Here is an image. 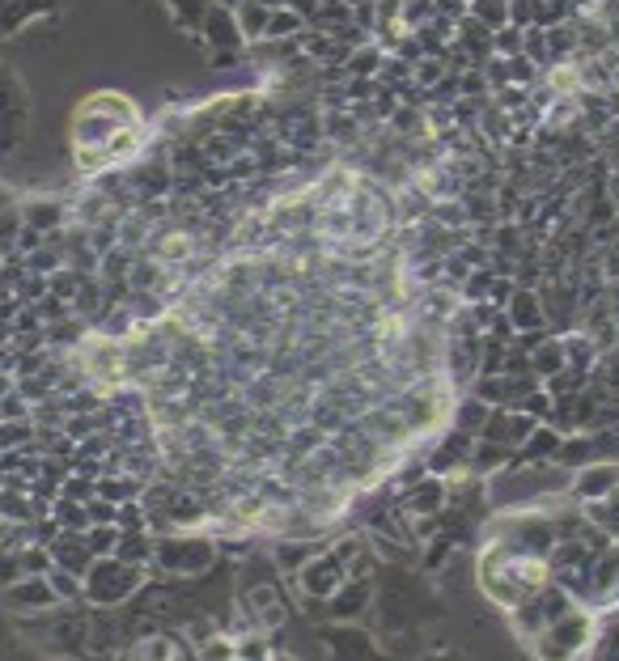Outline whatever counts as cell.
Segmentation results:
<instances>
[{
  "instance_id": "cell-1",
  "label": "cell",
  "mask_w": 619,
  "mask_h": 661,
  "mask_svg": "<svg viewBox=\"0 0 619 661\" xmlns=\"http://www.w3.org/2000/svg\"><path fill=\"white\" fill-rule=\"evenodd\" d=\"M140 132V115L136 106L123 98V94H98L90 98L77 111L73 123V140H77V162L85 170H98V166H111L123 162L132 149H136V136Z\"/></svg>"
},
{
  "instance_id": "cell-2",
  "label": "cell",
  "mask_w": 619,
  "mask_h": 661,
  "mask_svg": "<svg viewBox=\"0 0 619 661\" xmlns=\"http://www.w3.org/2000/svg\"><path fill=\"white\" fill-rule=\"evenodd\" d=\"M140 581H145L140 564H128L119 556H94V564L85 568V598L98 606H119L136 594Z\"/></svg>"
},
{
  "instance_id": "cell-3",
  "label": "cell",
  "mask_w": 619,
  "mask_h": 661,
  "mask_svg": "<svg viewBox=\"0 0 619 661\" xmlns=\"http://www.w3.org/2000/svg\"><path fill=\"white\" fill-rule=\"evenodd\" d=\"M153 560L166 577H200L217 560L212 539H162L153 547Z\"/></svg>"
},
{
  "instance_id": "cell-4",
  "label": "cell",
  "mask_w": 619,
  "mask_h": 661,
  "mask_svg": "<svg viewBox=\"0 0 619 661\" xmlns=\"http://www.w3.org/2000/svg\"><path fill=\"white\" fill-rule=\"evenodd\" d=\"M5 602H9V606H17V611L34 615V611H51V606H60V594H56V589H51L47 573H43V577L26 573V577H17V581H9V585H5Z\"/></svg>"
},
{
  "instance_id": "cell-5",
  "label": "cell",
  "mask_w": 619,
  "mask_h": 661,
  "mask_svg": "<svg viewBox=\"0 0 619 661\" xmlns=\"http://www.w3.org/2000/svg\"><path fill=\"white\" fill-rule=\"evenodd\" d=\"M327 602H331V615H335V619H357V615L365 611V602H369V581H365L361 573L348 577Z\"/></svg>"
},
{
  "instance_id": "cell-6",
  "label": "cell",
  "mask_w": 619,
  "mask_h": 661,
  "mask_svg": "<svg viewBox=\"0 0 619 661\" xmlns=\"http://www.w3.org/2000/svg\"><path fill=\"white\" fill-rule=\"evenodd\" d=\"M446 509V479H420V484L403 500V513H437Z\"/></svg>"
},
{
  "instance_id": "cell-7",
  "label": "cell",
  "mask_w": 619,
  "mask_h": 661,
  "mask_svg": "<svg viewBox=\"0 0 619 661\" xmlns=\"http://www.w3.org/2000/svg\"><path fill=\"white\" fill-rule=\"evenodd\" d=\"M505 318L514 323V331H539L543 327V310H539V297L530 289H518L514 297H509L505 306Z\"/></svg>"
},
{
  "instance_id": "cell-8",
  "label": "cell",
  "mask_w": 619,
  "mask_h": 661,
  "mask_svg": "<svg viewBox=\"0 0 619 661\" xmlns=\"http://www.w3.org/2000/svg\"><path fill=\"white\" fill-rule=\"evenodd\" d=\"M615 484H619V467H611V462H598V467H590L586 475L577 479V496L581 500H598V496H607Z\"/></svg>"
},
{
  "instance_id": "cell-9",
  "label": "cell",
  "mask_w": 619,
  "mask_h": 661,
  "mask_svg": "<svg viewBox=\"0 0 619 661\" xmlns=\"http://www.w3.org/2000/svg\"><path fill=\"white\" fill-rule=\"evenodd\" d=\"M569 365V352H564V339H543V344L530 352V373H543V378H552Z\"/></svg>"
},
{
  "instance_id": "cell-10",
  "label": "cell",
  "mask_w": 619,
  "mask_h": 661,
  "mask_svg": "<svg viewBox=\"0 0 619 661\" xmlns=\"http://www.w3.org/2000/svg\"><path fill=\"white\" fill-rule=\"evenodd\" d=\"M471 454V433H463V428H458V433L450 437V441H441L437 445V454H433V471L441 475V471H450L454 462H463Z\"/></svg>"
},
{
  "instance_id": "cell-11",
  "label": "cell",
  "mask_w": 619,
  "mask_h": 661,
  "mask_svg": "<svg viewBox=\"0 0 619 661\" xmlns=\"http://www.w3.org/2000/svg\"><path fill=\"white\" fill-rule=\"evenodd\" d=\"M115 556L119 560H128V564H145L149 556H153V547H149V539H145V530H128V534H119V543H115Z\"/></svg>"
},
{
  "instance_id": "cell-12",
  "label": "cell",
  "mask_w": 619,
  "mask_h": 661,
  "mask_svg": "<svg viewBox=\"0 0 619 661\" xmlns=\"http://www.w3.org/2000/svg\"><path fill=\"white\" fill-rule=\"evenodd\" d=\"M56 522H60V530H90L94 522H90V509L85 505H77L73 496H64V500H56Z\"/></svg>"
},
{
  "instance_id": "cell-13",
  "label": "cell",
  "mask_w": 619,
  "mask_h": 661,
  "mask_svg": "<svg viewBox=\"0 0 619 661\" xmlns=\"http://www.w3.org/2000/svg\"><path fill=\"white\" fill-rule=\"evenodd\" d=\"M560 433L556 428H547V424H535V433H530L522 445H526V458H552L556 450H560Z\"/></svg>"
},
{
  "instance_id": "cell-14",
  "label": "cell",
  "mask_w": 619,
  "mask_h": 661,
  "mask_svg": "<svg viewBox=\"0 0 619 661\" xmlns=\"http://www.w3.org/2000/svg\"><path fill=\"white\" fill-rule=\"evenodd\" d=\"M488 407H492V403H484L480 395L467 399V403H463V412H458V428H463V433H480V428L488 424V416H492Z\"/></svg>"
},
{
  "instance_id": "cell-15",
  "label": "cell",
  "mask_w": 619,
  "mask_h": 661,
  "mask_svg": "<svg viewBox=\"0 0 619 661\" xmlns=\"http://www.w3.org/2000/svg\"><path fill=\"white\" fill-rule=\"evenodd\" d=\"M119 526L111 522V526H90V530H85V543H90V551H94V556H115V543H119Z\"/></svg>"
},
{
  "instance_id": "cell-16",
  "label": "cell",
  "mask_w": 619,
  "mask_h": 661,
  "mask_svg": "<svg viewBox=\"0 0 619 661\" xmlns=\"http://www.w3.org/2000/svg\"><path fill=\"white\" fill-rule=\"evenodd\" d=\"M471 17H475V22H484V26H501L509 17V5H505V0H475Z\"/></svg>"
},
{
  "instance_id": "cell-17",
  "label": "cell",
  "mask_w": 619,
  "mask_h": 661,
  "mask_svg": "<svg viewBox=\"0 0 619 661\" xmlns=\"http://www.w3.org/2000/svg\"><path fill=\"white\" fill-rule=\"evenodd\" d=\"M441 81V64L437 60H420L416 64V85H437Z\"/></svg>"
},
{
  "instance_id": "cell-18",
  "label": "cell",
  "mask_w": 619,
  "mask_h": 661,
  "mask_svg": "<svg viewBox=\"0 0 619 661\" xmlns=\"http://www.w3.org/2000/svg\"><path fill=\"white\" fill-rule=\"evenodd\" d=\"M0 416H5V420H22L26 416V407H22V399H0Z\"/></svg>"
},
{
  "instance_id": "cell-19",
  "label": "cell",
  "mask_w": 619,
  "mask_h": 661,
  "mask_svg": "<svg viewBox=\"0 0 619 661\" xmlns=\"http://www.w3.org/2000/svg\"><path fill=\"white\" fill-rule=\"evenodd\" d=\"M26 437V424H9V428H0V450H5V445H17Z\"/></svg>"
}]
</instances>
